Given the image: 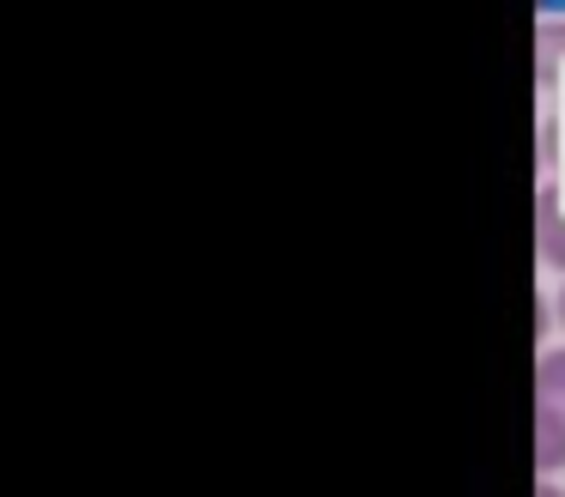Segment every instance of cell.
Instances as JSON below:
<instances>
[{
    "mask_svg": "<svg viewBox=\"0 0 565 497\" xmlns=\"http://www.w3.org/2000/svg\"><path fill=\"white\" fill-rule=\"evenodd\" d=\"M535 497H565V491H559V485H535Z\"/></svg>",
    "mask_w": 565,
    "mask_h": 497,
    "instance_id": "cell-4",
    "label": "cell"
},
{
    "mask_svg": "<svg viewBox=\"0 0 565 497\" xmlns=\"http://www.w3.org/2000/svg\"><path fill=\"white\" fill-rule=\"evenodd\" d=\"M535 407L565 419V346H547L535 358Z\"/></svg>",
    "mask_w": 565,
    "mask_h": 497,
    "instance_id": "cell-1",
    "label": "cell"
},
{
    "mask_svg": "<svg viewBox=\"0 0 565 497\" xmlns=\"http://www.w3.org/2000/svg\"><path fill=\"white\" fill-rule=\"evenodd\" d=\"M565 467V419L535 407V473H559Z\"/></svg>",
    "mask_w": 565,
    "mask_h": 497,
    "instance_id": "cell-2",
    "label": "cell"
},
{
    "mask_svg": "<svg viewBox=\"0 0 565 497\" xmlns=\"http://www.w3.org/2000/svg\"><path fill=\"white\" fill-rule=\"evenodd\" d=\"M559 327H565V285H559Z\"/></svg>",
    "mask_w": 565,
    "mask_h": 497,
    "instance_id": "cell-5",
    "label": "cell"
},
{
    "mask_svg": "<svg viewBox=\"0 0 565 497\" xmlns=\"http://www.w3.org/2000/svg\"><path fill=\"white\" fill-rule=\"evenodd\" d=\"M541 261L565 273V218H559V206H553V188L541 194Z\"/></svg>",
    "mask_w": 565,
    "mask_h": 497,
    "instance_id": "cell-3",
    "label": "cell"
}]
</instances>
